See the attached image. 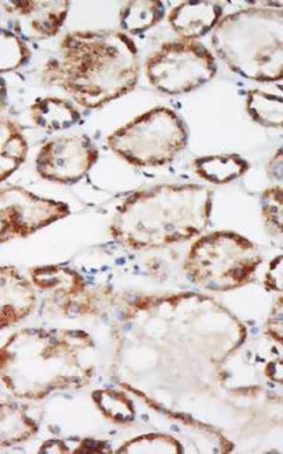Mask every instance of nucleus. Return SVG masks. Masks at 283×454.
<instances>
[{"instance_id": "39448f33", "label": "nucleus", "mask_w": 283, "mask_h": 454, "mask_svg": "<svg viewBox=\"0 0 283 454\" xmlns=\"http://www.w3.org/2000/svg\"><path fill=\"white\" fill-rule=\"evenodd\" d=\"M210 42L214 56L240 77L264 84L280 82L283 4H258L224 14Z\"/></svg>"}, {"instance_id": "f8f14e48", "label": "nucleus", "mask_w": 283, "mask_h": 454, "mask_svg": "<svg viewBox=\"0 0 283 454\" xmlns=\"http://www.w3.org/2000/svg\"><path fill=\"white\" fill-rule=\"evenodd\" d=\"M11 16L13 32L23 40H49L61 32L70 13L65 0H16L2 4Z\"/></svg>"}, {"instance_id": "393cba45", "label": "nucleus", "mask_w": 283, "mask_h": 454, "mask_svg": "<svg viewBox=\"0 0 283 454\" xmlns=\"http://www.w3.org/2000/svg\"><path fill=\"white\" fill-rule=\"evenodd\" d=\"M265 333L269 340H275L276 344L282 345L283 340V301L282 295H278L272 309L269 312L265 323Z\"/></svg>"}, {"instance_id": "4468645a", "label": "nucleus", "mask_w": 283, "mask_h": 454, "mask_svg": "<svg viewBox=\"0 0 283 454\" xmlns=\"http://www.w3.org/2000/svg\"><path fill=\"white\" fill-rule=\"evenodd\" d=\"M223 16L218 2H183L170 11L167 21L179 39L198 42L211 35Z\"/></svg>"}, {"instance_id": "9d476101", "label": "nucleus", "mask_w": 283, "mask_h": 454, "mask_svg": "<svg viewBox=\"0 0 283 454\" xmlns=\"http://www.w3.org/2000/svg\"><path fill=\"white\" fill-rule=\"evenodd\" d=\"M70 206L21 186L0 189V247L14 239H27L70 216Z\"/></svg>"}, {"instance_id": "1a4fd4ad", "label": "nucleus", "mask_w": 283, "mask_h": 454, "mask_svg": "<svg viewBox=\"0 0 283 454\" xmlns=\"http://www.w3.org/2000/svg\"><path fill=\"white\" fill-rule=\"evenodd\" d=\"M28 277L35 290L47 297L56 312L68 317L103 316L117 304L112 291L91 287L82 274L65 264L33 267Z\"/></svg>"}, {"instance_id": "b1692460", "label": "nucleus", "mask_w": 283, "mask_h": 454, "mask_svg": "<svg viewBox=\"0 0 283 454\" xmlns=\"http://www.w3.org/2000/svg\"><path fill=\"white\" fill-rule=\"evenodd\" d=\"M261 216L265 223L266 231L275 236L282 238L283 224V189L280 184L269 186L262 192L261 199Z\"/></svg>"}, {"instance_id": "a211bd4d", "label": "nucleus", "mask_w": 283, "mask_h": 454, "mask_svg": "<svg viewBox=\"0 0 283 454\" xmlns=\"http://www.w3.org/2000/svg\"><path fill=\"white\" fill-rule=\"evenodd\" d=\"M28 141L14 121L0 118V184L7 181L26 162Z\"/></svg>"}, {"instance_id": "9b49d317", "label": "nucleus", "mask_w": 283, "mask_h": 454, "mask_svg": "<svg viewBox=\"0 0 283 454\" xmlns=\"http://www.w3.org/2000/svg\"><path fill=\"white\" fill-rule=\"evenodd\" d=\"M98 160V146L88 135H61L40 148L34 167L44 181L75 184L91 172Z\"/></svg>"}, {"instance_id": "2eb2a0df", "label": "nucleus", "mask_w": 283, "mask_h": 454, "mask_svg": "<svg viewBox=\"0 0 283 454\" xmlns=\"http://www.w3.org/2000/svg\"><path fill=\"white\" fill-rule=\"evenodd\" d=\"M39 420L23 402L0 401V447L18 446L37 436Z\"/></svg>"}, {"instance_id": "5701e85b", "label": "nucleus", "mask_w": 283, "mask_h": 454, "mask_svg": "<svg viewBox=\"0 0 283 454\" xmlns=\"http://www.w3.org/2000/svg\"><path fill=\"white\" fill-rule=\"evenodd\" d=\"M32 59L27 42L11 28L0 27V75L25 67Z\"/></svg>"}, {"instance_id": "20e7f679", "label": "nucleus", "mask_w": 283, "mask_h": 454, "mask_svg": "<svg viewBox=\"0 0 283 454\" xmlns=\"http://www.w3.org/2000/svg\"><path fill=\"white\" fill-rule=\"evenodd\" d=\"M214 195L198 184H162L127 196L113 213L110 236L134 252L180 245L204 234Z\"/></svg>"}, {"instance_id": "7ed1b4c3", "label": "nucleus", "mask_w": 283, "mask_h": 454, "mask_svg": "<svg viewBox=\"0 0 283 454\" xmlns=\"http://www.w3.org/2000/svg\"><path fill=\"white\" fill-rule=\"evenodd\" d=\"M139 49L120 30H74L42 66V82L63 90L75 106L98 110L136 89Z\"/></svg>"}, {"instance_id": "ddd939ff", "label": "nucleus", "mask_w": 283, "mask_h": 454, "mask_svg": "<svg viewBox=\"0 0 283 454\" xmlns=\"http://www.w3.org/2000/svg\"><path fill=\"white\" fill-rule=\"evenodd\" d=\"M37 291L16 267L0 266V331L25 321L37 307Z\"/></svg>"}, {"instance_id": "f03ea898", "label": "nucleus", "mask_w": 283, "mask_h": 454, "mask_svg": "<svg viewBox=\"0 0 283 454\" xmlns=\"http://www.w3.org/2000/svg\"><path fill=\"white\" fill-rule=\"evenodd\" d=\"M96 364V340L77 328L28 326L0 347V380L21 401H42L61 390L88 387Z\"/></svg>"}, {"instance_id": "423d86ee", "label": "nucleus", "mask_w": 283, "mask_h": 454, "mask_svg": "<svg viewBox=\"0 0 283 454\" xmlns=\"http://www.w3.org/2000/svg\"><path fill=\"white\" fill-rule=\"evenodd\" d=\"M264 262L261 248L237 231H217L193 241L184 257V276L209 293H230L251 284Z\"/></svg>"}, {"instance_id": "dca6fc26", "label": "nucleus", "mask_w": 283, "mask_h": 454, "mask_svg": "<svg viewBox=\"0 0 283 454\" xmlns=\"http://www.w3.org/2000/svg\"><path fill=\"white\" fill-rule=\"evenodd\" d=\"M35 127L44 131L61 132L81 122V111L68 99L60 97H40L28 108Z\"/></svg>"}, {"instance_id": "f3484780", "label": "nucleus", "mask_w": 283, "mask_h": 454, "mask_svg": "<svg viewBox=\"0 0 283 454\" xmlns=\"http://www.w3.org/2000/svg\"><path fill=\"white\" fill-rule=\"evenodd\" d=\"M193 168L203 181L223 186L244 176L251 168V163L238 153H218L198 156L193 160Z\"/></svg>"}, {"instance_id": "0eeeda50", "label": "nucleus", "mask_w": 283, "mask_h": 454, "mask_svg": "<svg viewBox=\"0 0 283 454\" xmlns=\"http://www.w3.org/2000/svg\"><path fill=\"white\" fill-rule=\"evenodd\" d=\"M106 145L132 167L159 168L188 145V128L169 106H155L108 135Z\"/></svg>"}, {"instance_id": "aec40b11", "label": "nucleus", "mask_w": 283, "mask_h": 454, "mask_svg": "<svg viewBox=\"0 0 283 454\" xmlns=\"http://www.w3.org/2000/svg\"><path fill=\"white\" fill-rule=\"evenodd\" d=\"M91 399L99 413L111 423L131 426L136 422L138 418L136 404L124 390L115 389V387H99L92 390Z\"/></svg>"}, {"instance_id": "c756f323", "label": "nucleus", "mask_w": 283, "mask_h": 454, "mask_svg": "<svg viewBox=\"0 0 283 454\" xmlns=\"http://www.w3.org/2000/svg\"><path fill=\"white\" fill-rule=\"evenodd\" d=\"M7 97H9V92H7V84L6 82H4V78L0 75V113L6 108Z\"/></svg>"}, {"instance_id": "f257e3e1", "label": "nucleus", "mask_w": 283, "mask_h": 454, "mask_svg": "<svg viewBox=\"0 0 283 454\" xmlns=\"http://www.w3.org/2000/svg\"><path fill=\"white\" fill-rule=\"evenodd\" d=\"M117 352H149L148 364L216 368L244 347L248 328L218 300L195 291L134 294L112 321Z\"/></svg>"}, {"instance_id": "c85d7f7f", "label": "nucleus", "mask_w": 283, "mask_h": 454, "mask_svg": "<svg viewBox=\"0 0 283 454\" xmlns=\"http://www.w3.org/2000/svg\"><path fill=\"white\" fill-rule=\"evenodd\" d=\"M40 453H71L68 440L51 439L47 440L40 446Z\"/></svg>"}, {"instance_id": "a878e982", "label": "nucleus", "mask_w": 283, "mask_h": 454, "mask_svg": "<svg viewBox=\"0 0 283 454\" xmlns=\"http://www.w3.org/2000/svg\"><path fill=\"white\" fill-rule=\"evenodd\" d=\"M282 260L283 257L280 254L271 260L264 276V286L266 290L278 295L282 294Z\"/></svg>"}, {"instance_id": "6ab92c4d", "label": "nucleus", "mask_w": 283, "mask_h": 454, "mask_svg": "<svg viewBox=\"0 0 283 454\" xmlns=\"http://www.w3.org/2000/svg\"><path fill=\"white\" fill-rule=\"evenodd\" d=\"M166 16V4L160 0H132L120 7V32L127 35H143L159 25Z\"/></svg>"}, {"instance_id": "4be33fe9", "label": "nucleus", "mask_w": 283, "mask_h": 454, "mask_svg": "<svg viewBox=\"0 0 283 454\" xmlns=\"http://www.w3.org/2000/svg\"><path fill=\"white\" fill-rule=\"evenodd\" d=\"M113 451L117 453H183L184 447L180 440H177L172 434L152 432L132 437Z\"/></svg>"}, {"instance_id": "bb28decb", "label": "nucleus", "mask_w": 283, "mask_h": 454, "mask_svg": "<svg viewBox=\"0 0 283 454\" xmlns=\"http://www.w3.org/2000/svg\"><path fill=\"white\" fill-rule=\"evenodd\" d=\"M113 449L105 440L77 439L74 453H112Z\"/></svg>"}, {"instance_id": "6e6552de", "label": "nucleus", "mask_w": 283, "mask_h": 454, "mask_svg": "<svg viewBox=\"0 0 283 454\" xmlns=\"http://www.w3.org/2000/svg\"><path fill=\"white\" fill-rule=\"evenodd\" d=\"M218 73L216 56L202 42L172 40L149 56V84L164 96H181L202 89Z\"/></svg>"}, {"instance_id": "cd10ccee", "label": "nucleus", "mask_w": 283, "mask_h": 454, "mask_svg": "<svg viewBox=\"0 0 283 454\" xmlns=\"http://www.w3.org/2000/svg\"><path fill=\"white\" fill-rule=\"evenodd\" d=\"M266 175L269 179L278 182L280 184L283 177V153L282 148L276 149V153L271 156V160H268L266 165Z\"/></svg>"}, {"instance_id": "412c9836", "label": "nucleus", "mask_w": 283, "mask_h": 454, "mask_svg": "<svg viewBox=\"0 0 283 454\" xmlns=\"http://www.w3.org/2000/svg\"><path fill=\"white\" fill-rule=\"evenodd\" d=\"M247 113L261 127L280 129L283 124V99L279 94L251 90L247 92Z\"/></svg>"}]
</instances>
